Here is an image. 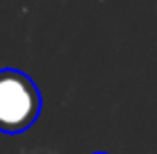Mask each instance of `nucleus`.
I'll use <instances>...</instances> for the list:
<instances>
[{
    "instance_id": "f03ea898",
    "label": "nucleus",
    "mask_w": 157,
    "mask_h": 154,
    "mask_svg": "<svg viewBox=\"0 0 157 154\" xmlns=\"http://www.w3.org/2000/svg\"><path fill=\"white\" fill-rule=\"evenodd\" d=\"M94 154H107V152H94Z\"/></svg>"
},
{
    "instance_id": "f257e3e1",
    "label": "nucleus",
    "mask_w": 157,
    "mask_h": 154,
    "mask_svg": "<svg viewBox=\"0 0 157 154\" xmlns=\"http://www.w3.org/2000/svg\"><path fill=\"white\" fill-rule=\"evenodd\" d=\"M41 93L30 75L14 68L0 70V131L21 134L36 123Z\"/></svg>"
}]
</instances>
